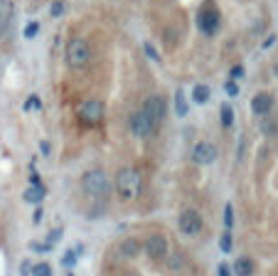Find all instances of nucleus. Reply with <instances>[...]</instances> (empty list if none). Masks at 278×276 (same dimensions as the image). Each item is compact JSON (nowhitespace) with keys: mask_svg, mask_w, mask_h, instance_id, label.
Segmentation results:
<instances>
[{"mask_svg":"<svg viewBox=\"0 0 278 276\" xmlns=\"http://www.w3.org/2000/svg\"><path fill=\"white\" fill-rule=\"evenodd\" d=\"M271 109H273V96H271V94L261 92V94H256V96L251 99V111H254L256 116H266Z\"/></svg>","mask_w":278,"mask_h":276,"instance_id":"11","label":"nucleus"},{"mask_svg":"<svg viewBox=\"0 0 278 276\" xmlns=\"http://www.w3.org/2000/svg\"><path fill=\"white\" fill-rule=\"evenodd\" d=\"M153 129H155V126L150 124V118L145 116V111H143V109H140V111H136V113L131 116V131H133V136L143 138V136H148Z\"/></svg>","mask_w":278,"mask_h":276,"instance_id":"10","label":"nucleus"},{"mask_svg":"<svg viewBox=\"0 0 278 276\" xmlns=\"http://www.w3.org/2000/svg\"><path fill=\"white\" fill-rule=\"evenodd\" d=\"M39 150H42V153L47 155V153H50V143H39Z\"/></svg>","mask_w":278,"mask_h":276,"instance_id":"30","label":"nucleus"},{"mask_svg":"<svg viewBox=\"0 0 278 276\" xmlns=\"http://www.w3.org/2000/svg\"><path fill=\"white\" fill-rule=\"evenodd\" d=\"M64 13V5L59 3V0H57V3H52V18H59Z\"/></svg>","mask_w":278,"mask_h":276,"instance_id":"24","label":"nucleus"},{"mask_svg":"<svg viewBox=\"0 0 278 276\" xmlns=\"http://www.w3.org/2000/svg\"><path fill=\"white\" fill-rule=\"evenodd\" d=\"M118 254L126 257V259H133L136 254H140V242H136V239H126V242H121V247H118Z\"/></svg>","mask_w":278,"mask_h":276,"instance_id":"12","label":"nucleus"},{"mask_svg":"<svg viewBox=\"0 0 278 276\" xmlns=\"http://www.w3.org/2000/svg\"><path fill=\"white\" fill-rule=\"evenodd\" d=\"M143 47H145V52H148V57H150V59H160V57H157V52L153 50V45H148V42H145Z\"/></svg>","mask_w":278,"mask_h":276,"instance_id":"26","label":"nucleus"},{"mask_svg":"<svg viewBox=\"0 0 278 276\" xmlns=\"http://www.w3.org/2000/svg\"><path fill=\"white\" fill-rule=\"evenodd\" d=\"M25 200L27 202H42V197H45V187L42 185H32V187H27L25 190Z\"/></svg>","mask_w":278,"mask_h":276,"instance_id":"14","label":"nucleus"},{"mask_svg":"<svg viewBox=\"0 0 278 276\" xmlns=\"http://www.w3.org/2000/svg\"><path fill=\"white\" fill-rule=\"evenodd\" d=\"M226 94L229 96H239V87H236L234 82H226Z\"/></svg>","mask_w":278,"mask_h":276,"instance_id":"25","label":"nucleus"},{"mask_svg":"<svg viewBox=\"0 0 278 276\" xmlns=\"http://www.w3.org/2000/svg\"><path fill=\"white\" fill-rule=\"evenodd\" d=\"M175 111H177V116H187V101H185L182 92L175 94Z\"/></svg>","mask_w":278,"mask_h":276,"instance_id":"16","label":"nucleus"},{"mask_svg":"<svg viewBox=\"0 0 278 276\" xmlns=\"http://www.w3.org/2000/svg\"><path fill=\"white\" fill-rule=\"evenodd\" d=\"M165 109H168V104H165V99H163L160 94H153V96H148V101L143 104V111H145V116L150 118V124H153V126H157V124L163 121Z\"/></svg>","mask_w":278,"mask_h":276,"instance_id":"5","label":"nucleus"},{"mask_svg":"<svg viewBox=\"0 0 278 276\" xmlns=\"http://www.w3.org/2000/svg\"><path fill=\"white\" fill-rule=\"evenodd\" d=\"M177 227H180V232H182V234H187V237H197V234L202 232L205 222H202L200 212H194V210H185V212L180 215V220H177Z\"/></svg>","mask_w":278,"mask_h":276,"instance_id":"4","label":"nucleus"},{"mask_svg":"<svg viewBox=\"0 0 278 276\" xmlns=\"http://www.w3.org/2000/svg\"><path fill=\"white\" fill-rule=\"evenodd\" d=\"M82 187L94 197H104V195L111 192V180H108V175L104 170H89L84 175V180H82Z\"/></svg>","mask_w":278,"mask_h":276,"instance_id":"3","label":"nucleus"},{"mask_svg":"<svg viewBox=\"0 0 278 276\" xmlns=\"http://www.w3.org/2000/svg\"><path fill=\"white\" fill-rule=\"evenodd\" d=\"M25 109H42V104H39V99H37V96H30V99H27V104H25Z\"/></svg>","mask_w":278,"mask_h":276,"instance_id":"23","label":"nucleus"},{"mask_svg":"<svg viewBox=\"0 0 278 276\" xmlns=\"http://www.w3.org/2000/svg\"><path fill=\"white\" fill-rule=\"evenodd\" d=\"M32 276H52V266L50 264H37V266H32Z\"/></svg>","mask_w":278,"mask_h":276,"instance_id":"17","label":"nucleus"},{"mask_svg":"<svg viewBox=\"0 0 278 276\" xmlns=\"http://www.w3.org/2000/svg\"><path fill=\"white\" fill-rule=\"evenodd\" d=\"M242 74H244V67H242V64L231 67V82H234V79H242Z\"/></svg>","mask_w":278,"mask_h":276,"instance_id":"22","label":"nucleus"},{"mask_svg":"<svg viewBox=\"0 0 278 276\" xmlns=\"http://www.w3.org/2000/svg\"><path fill=\"white\" fill-rule=\"evenodd\" d=\"M192 101L194 104H207L209 101V87L207 84H197L192 89Z\"/></svg>","mask_w":278,"mask_h":276,"instance_id":"15","label":"nucleus"},{"mask_svg":"<svg viewBox=\"0 0 278 276\" xmlns=\"http://www.w3.org/2000/svg\"><path fill=\"white\" fill-rule=\"evenodd\" d=\"M219 10L214 8H205L200 15H197V27H200L202 35H214L219 30Z\"/></svg>","mask_w":278,"mask_h":276,"instance_id":"6","label":"nucleus"},{"mask_svg":"<svg viewBox=\"0 0 278 276\" xmlns=\"http://www.w3.org/2000/svg\"><path fill=\"white\" fill-rule=\"evenodd\" d=\"M145 252L150 259H163L168 254V239L163 234H150L148 242H145Z\"/></svg>","mask_w":278,"mask_h":276,"instance_id":"9","label":"nucleus"},{"mask_svg":"<svg viewBox=\"0 0 278 276\" xmlns=\"http://www.w3.org/2000/svg\"><path fill=\"white\" fill-rule=\"evenodd\" d=\"M222 124H224V126H231V124H234V111L229 109V104L222 106Z\"/></svg>","mask_w":278,"mask_h":276,"instance_id":"18","label":"nucleus"},{"mask_svg":"<svg viewBox=\"0 0 278 276\" xmlns=\"http://www.w3.org/2000/svg\"><path fill=\"white\" fill-rule=\"evenodd\" d=\"M140 173L133 170V168H123V170H118L116 175V190L118 195H121V200H136V197L140 195Z\"/></svg>","mask_w":278,"mask_h":276,"instance_id":"1","label":"nucleus"},{"mask_svg":"<svg viewBox=\"0 0 278 276\" xmlns=\"http://www.w3.org/2000/svg\"><path fill=\"white\" fill-rule=\"evenodd\" d=\"M219 247H222V252H231V237H229V232H224V234H222Z\"/></svg>","mask_w":278,"mask_h":276,"instance_id":"20","label":"nucleus"},{"mask_svg":"<svg viewBox=\"0 0 278 276\" xmlns=\"http://www.w3.org/2000/svg\"><path fill=\"white\" fill-rule=\"evenodd\" d=\"M74 257H76L74 252H67V257H64V264H67V266H71V264H74Z\"/></svg>","mask_w":278,"mask_h":276,"instance_id":"27","label":"nucleus"},{"mask_svg":"<svg viewBox=\"0 0 278 276\" xmlns=\"http://www.w3.org/2000/svg\"><path fill=\"white\" fill-rule=\"evenodd\" d=\"M219 276H229V269H226V264H219Z\"/></svg>","mask_w":278,"mask_h":276,"instance_id":"29","label":"nucleus"},{"mask_svg":"<svg viewBox=\"0 0 278 276\" xmlns=\"http://www.w3.org/2000/svg\"><path fill=\"white\" fill-rule=\"evenodd\" d=\"M168 45H175V27L168 30Z\"/></svg>","mask_w":278,"mask_h":276,"instance_id":"28","label":"nucleus"},{"mask_svg":"<svg viewBox=\"0 0 278 276\" xmlns=\"http://www.w3.org/2000/svg\"><path fill=\"white\" fill-rule=\"evenodd\" d=\"M79 113H82V118L87 124H99L101 116H104V104L96 101V99H87L82 104V109H79Z\"/></svg>","mask_w":278,"mask_h":276,"instance_id":"8","label":"nucleus"},{"mask_svg":"<svg viewBox=\"0 0 278 276\" xmlns=\"http://www.w3.org/2000/svg\"><path fill=\"white\" fill-rule=\"evenodd\" d=\"M214 158H217V148L207 141H200L194 148H192V161L194 163H200V166H209L214 163Z\"/></svg>","mask_w":278,"mask_h":276,"instance_id":"7","label":"nucleus"},{"mask_svg":"<svg viewBox=\"0 0 278 276\" xmlns=\"http://www.w3.org/2000/svg\"><path fill=\"white\" fill-rule=\"evenodd\" d=\"M91 59V47L84 37H71L67 42V64L71 69H84Z\"/></svg>","mask_w":278,"mask_h":276,"instance_id":"2","label":"nucleus"},{"mask_svg":"<svg viewBox=\"0 0 278 276\" xmlns=\"http://www.w3.org/2000/svg\"><path fill=\"white\" fill-rule=\"evenodd\" d=\"M234 274H236V276H251V274H254V261H251L249 257L236 259V264H234Z\"/></svg>","mask_w":278,"mask_h":276,"instance_id":"13","label":"nucleus"},{"mask_svg":"<svg viewBox=\"0 0 278 276\" xmlns=\"http://www.w3.org/2000/svg\"><path fill=\"white\" fill-rule=\"evenodd\" d=\"M37 32H39V22H30V25L25 27V37H27V39H32Z\"/></svg>","mask_w":278,"mask_h":276,"instance_id":"21","label":"nucleus"},{"mask_svg":"<svg viewBox=\"0 0 278 276\" xmlns=\"http://www.w3.org/2000/svg\"><path fill=\"white\" fill-rule=\"evenodd\" d=\"M224 224H226V229H231V224H234V207L231 205L224 207Z\"/></svg>","mask_w":278,"mask_h":276,"instance_id":"19","label":"nucleus"}]
</instances>
